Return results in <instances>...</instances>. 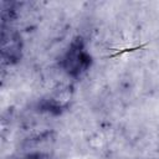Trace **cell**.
Returning a JSON list of instances; mask_svg holds the SVG:
<instances>
[{"instance_id": "cell-1", "label": "cell", "mask_w": 159, "mask_h": 159, "mask_svg": "<svg viewBox=\"0 0 159 159\" xmlns=\"http://www.w3.org/2000/svg\"><path fill=\"white\" fill-rule=\"evenodd\" d=\"M89 55L86 52L81 39H77L71 43L70 48L67 50L62 61V66L68 76L78 77L82 72L87 71V68L89 67Z\"/></svg>"}]
</instances>
